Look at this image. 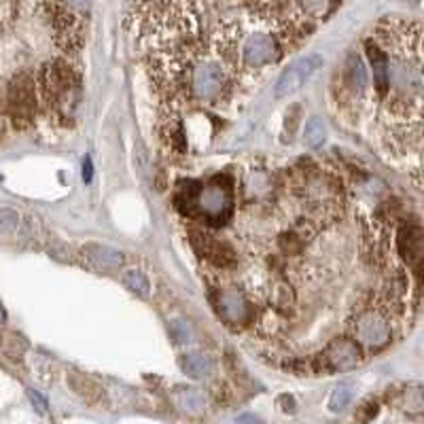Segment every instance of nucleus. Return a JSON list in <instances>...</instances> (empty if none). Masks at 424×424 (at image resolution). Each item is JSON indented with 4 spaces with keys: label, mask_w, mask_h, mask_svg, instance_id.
I'll list each match as a JSON object with an SVG mask.
<instances>
[{
    "label": "nucleus",
    "mask_w": 424,
    "mask_h": 424,
    "mask_svg": "<svg viewBox=\"0 0 424 424\" xmlns=\"http://www.w3.org/2000/svg\"><path fill=\"white\" fill-rule=\"evenodd\" d=\"M36 96L45 106L51 119L68 126L75 119V113L81 102V75L66 60H53L43 64L34 75Z\"/></svg>",
    "instance_id": "1"
},
{
    "label": "nucleus",
    "mask_w": 424,
    "mask_h": 424,
    "mask_svg": "<svg viewBox=\"0 0 424 424\" xmlns=\"http://www.w3.org/2000/svg\"><path fill=\"white\" fill-rule=\"evenodd\" d=\"M229 68L221 60L204 58V53L191 58L183 70V93L195 102H219L229 87Z\"/></svg>",
    "instance_id": "2"
},
{
    "label": "nucleus",
    "mask_w": 424,
    "mask_h": 424,
    "mask_svg": "<svg viewBox=\"0 0 424 424\" xmlns=\"http://www.w3.org/2000/svg\"><path fill=\"white\" fill-rule=\"evenodd\" d=\"M287 45L282 43L276 26V34L268 30H255L246 36L240 34L238 47H236V58H234V73L242 75H255L263 68L276 64Z\"/></svg>",
    "instance_id": "3"
},
{
    "label": "nucleus",
    "mask_w": 424,
    "mask_h": 424,
    "mask_svg": "<svg viewBox=\"0 0 424 424\" xmlns=\"http://www.w3.org/2000/svg\"><path fill=\"white\" fill-rule=\"evenodd\" d=\"M3 111L7 117V123H11L17 130H26L34 123L36 109H38V96H36V79L32 73L22 70L17 73L11 83L7 85L3 98Z\"/></svg>",
    "instance_id": "4"
},
{
    "label": "nucleus",
    "mask_w": 424,
    "mask_h": 424,
    "mask_svg": "<svg viewBox=\"0 0 424 424\" xmlns=\"http://www.w3.org/2000/svg\"><path fill=\"white\" fill-rule=\"evenodd\" d=\"M350 331L358 346H367L371 350L386 346L393 340L391 310L382 303V299L374 305L361 308L350 323Z\"/></svg>",
    "instance_id": "5"
},
{
    "label": "nucleus",
    "mask_w": 424,
    "mask_h": 424,
    "mask_svg": "<svg viewBox=\"0 0 424 424\" xmlns=\"http://www.w3.org/2000/svg\"><path fill=\"white\" fill-rule=\"evenodd\" d=\"M38 9L47 11L49 24L53 28V40L64 51V53H75L83 47L85 43V20L81 13V5H40Z\"/></svg>",
    "instance_id": "6"
},
{
    "label": "nucleus",
    "mask_w": 424,
    "mask_h": 424,
    "mask_svg": "<svg viewBox=\"0 0 424 424\" xmlns=\"http://www.w3.org/2000/svg\"><path fill=\"white\" fill-rule=\"evenodd\" d=\"M232 208H234L232 181L223 176H215L210 183H199L189 217L199 215L210 223H221L232 215Z\"/></svg>",
    "instance_id": "7"
},
{
    "label": "nucleus",
    "mask_w": 424,
    "mask_h": 424,
    "mask_svg": "<svg viewBox=\"0 0 424 424\" xmlns=\"http://www.w3.org/2000/svg\"><path fill=\"white\" fill-rule=\"evenodd\" d=\"M321 68H323V58L314 56V53L295 60L282 70V75L276 81V89H274L276 98H289L291 93L299 91Z\"/></svg>",
    "instance_id": "8"
},
{
    "label": "nucleus",
    "mask_w": 424,
    "mask_h": 424,
    "mask_svg": "<svg viewBox=\"0 0 424 424\" xmlns=\"http://www.w3.org/2000/svg\"><path fill=\"white\" fill-rule=\"evenodd\" d=\"M363 361V350L354 340L342 338V340H333L331 344H327V348L321 352L316 363L318 371H348L354 369L356 365H361Z\"/></svg>",
    "instance_id": "9"
},
{
    "label": "nucleus",
    "mask_w": 424,
    "mask_h": 424,
    "mask_svg": "<svg viewBox=\"0 0 424 424\" xmlns=\"http://www.w3.org/2000/svg\"><path fill=\"white\" fill-rule=\"evenodd\" d=\"M217 312L223 321L232 325H246L252 321V305L246 299V295L238 289H219L217 293Z\"/></svg>",
    "instance_id": "10"
},
{
    "label": "nucleus",
    "mask_w": 424,
    "mask_h": 424,
    "mask_svg": "<svg viewBox=\"0 0 424 424\" xmlns=\"http://www.w3.org/2000/svg\"><path fill=\"white\" fill-rule=\"evenodd\" d=\"M191 244H193V248L197 250L199 257H204L208 263H212L219 270L229 268V265H234V261H236L234 246L227 244L225 240H219L215 236H210V234L195 232L191 236Z\"/></svg>",
    "instance_id": "11"
},
{
    "label": "nucleus",
    "mask_w": 424,
    "mask_h": 424,
    "mask_svg": "<svg viewBox=\"0 0 424 424\" xmlns=\"http://www.w3.org/2000/svg\"><path fill=\"white\" fill-rule=\"evenodd\" d=\"M342 91L350 102H356L363 98V93L369 87V75H367V66L361 53L352 51L350 56L346 58L344 70H342V79H340Z\"/></svg>",
    "instance_id": "12"
},
{
    "label": "nucleus",
    "mask_w": 424,
    "mask_h": 424,
    "mask_svg": "<svg viewBox=\"0 0 424 424\" xmlns=\"http://www.w3.org/2000/svg\"><path fill=\"white\" fill-rule=\"evenodd\" d=\"M81 261L83 265H87L89 270L93 272H117L119 268H123L126 257L121 250L104 246V244H85L81 248Z\"/></svg>",
    "instance_id": "13"
},
{
    "label": "nucleus",
    "mask_w": 424,
    "mask_h": 424,
    "mask_svg": "<svg viewBox=\"0 0 424 424\" xmlns=\"http://www.w3.org/2000/svg\"><path fill=\"white\" fill-rule=\"evenodd\" d=\"M397 252L420 278L422 268V227L420 223H407L397 232Z\"/></svg>",
    "instance_id": "14"
},
{
    "label": "nucleus",
    "mask_w": 424,
    "mask_h": 424,
    "mask_svg": "<svg viewBox=\"0 0 424 424\" xmlns=\"http://www.w3.org/2000/svg\"><path fill=\"white\" fill-rule=\"evenodd\" d=\"M212 358L204 352H189L181 356V369L189 378H206L212 374Z\"/></svg>",
    "instance_id": "15"
},
{
    "label": "nucleus",
    "mask_w": 424,
    "mask_h": 424,
    "mask_svg": "<svg viewBox=\"0 0 424 424\" xmlns=\"http://www.w3.org/2000/svg\"><path fill=\"white\" fill-rule=\"evenodd\" d=\"M68 382H70V386H73V391L81 397V399H85L87 403H98L100 401V397H102V388L96 384V382H91L89 378H85V376H81V374H73L68 376Z\"/></svg>",
    "instance_id": "16"
},
{
    "label": "nucleus",
    "mask_w": 424,
    "mask_h": 424,
    "mask_svg": "<svg viewBox=\"0 0 424 424\" xmlns=\"http://www.w3.org/2000/svg\"><path fill=\"white\" fill-rule=\"evenodd\" d=\"M174 403L187 414H199L206 405L204 395L197 388H179L174 393Z\"/></svg>",
    "instance_id": "17"
},
{
    "label": "nucleus",
    "mask_w": 424,
    "mask_h": 424,
    "mask_svg": "<svg viewBox=\"0 0 424 424\" xmlns=\"http://www.w3.org/2000/svg\"><path fill=\"white\" fill-rule=\"evenodd\" d=\"M270 303L278 314H289V310L295 305V291L287 282H276L270 293Z\"/></svg>",
    "instance_id": "18"
},
{
    "label": "nucleus",
    "mask_w": 424,
    "mask_h": 424,
    "mask_svg": "<svg viewBox=\"0 0 424 424\" xmlns=\"http://www.w3.org/2000/svg\"><path fill=\"white\" fill-rule=\"evenodd\" d=\"M121 282L126 285V289H130L132 293L140 295V297H146L149 291H151V285H149V278L144 276V272L140 270H126L121 274Z\"/></svg>",
    "instance_id": "19"
},
{
    "label": "nucleus",
    "mask_w": 424,
    "mask_h": 424,
    "mask_svg": "<svg viewBox=\"0 0 424 424\" xmlns=\"http://www.w3.org/2000/svg\"><path fill=\"white\" fill-rule=\"evenodd\" d=\"M327 138V128L323 123V119H318V117H312L305 128H303V140L308 146L316 149V146H321Z\"/></svg>",
    "instance_id": "20"
},
{
    "label": "nucleus",
    "mask_w": 424,
    "mask_h": 424,
    "mask_svg": "<svg viewBox=\"0 0 424 424\" xmlns=\"http://www.w3.org/2000/svg\"><path fill=\"white\" fill-rule=\"evenodd\" d=\"M166 142H168V146H170V151L174 155L187 153V138H185L183 126L179 121H168L166 123Z\"/></svg>",
    "instance_id": "21"
},
{
    "label": "nucleus",
    "mask_w": 424,
    "mask_h": 424,
    "mask_svg": "<svg viewBox=\"0 0 424 424\" xmlns=\"http://www.w3.org/2000/svg\"><path fill=\"white\" fill-rule=\"evenodd\" d=\"M350 401H352V386L348 382H342L333 388V393L329 397V409L338 414V411L346 409Z\"/></svg>",
    "instance_id": "22"
},
{
    "label": "nucleus",
    "mask_w": 424,
    "mask_h": 424,
    "mask_svg": "<svg viewBox=\"0 0 424 424\" xmlns=\"http://www.w3.org/2000/svg\"><path fill=\"white\" fill-rule=\"evenodd\" d=\"M20 215L11 208H0V236H13L20 229Z\"/></svg>",
    "instance_id": "23"
},
{
    "label": "nucleus",
    "mask_w": 424,
    "mask_h": 424,
    "mask_svg": "<svg viewBox=\"0 0 424 424\" xmlns=\"http://www.w3.org/2000/svg\"><path fill=\"white\" fill-rule=\"evenodd\" d=\"M403 405L409 414H420L422 411V391L420 386H414V388H407L403 393Z\"/></svg>",
    "instance_id": "24"
},
{
    "label": "nucleus",
    "mask_w": 424,
    "mask_h": 424,
    "mask_svg": "<svg viewBox=\"0 0 424 424\" xmlns=\"http://www.w3.org/2000/svg\"><path fill=\"white\" fill-rule=\"evenodd\" d=\"M170 333L172 338L179 342V344H185V342H191V329L185 321H174L170 325Z\"/></svg>",
    "instance_id": "25"
},
{
    "label": "nucleus",
    "mask_w": 424,
    "mask_h": 424,
    "mask_svg": "<svg viewBox=\"0 0 424 424\" xmlns=\"http://www.w3.org/2000/svg\"><path fill=\"white\" fill-rule=\"evenodd\" d=\"M28 397H30V401H32V405L36 407V411L38 414H47V401L38 395V393H34V391H28Z\"/></svg>",
    "instance_id": "26"
},
{
    "label": "nucleus",
    "mask_w": 424,
    "mask_h": 424,
    "mask_svg": "<svg viewBox=\"0 0 424 424\" xmlns=\"http://www.w3.org/2000/svg\"><path fill=\"white\" fill-rule=\"evenodd\" d=\"M91 179H93V164H91V157H85V162H83V181L91 183Z\"/></svg>",
    "instance_id": "27"
},
{
    "label": "nucleus",
    "mask_w": 424,
    "mask_h": 424,
    "mask_svg": "<svg viewBox=\"0 0 424 424\" xmlns=\"http://www.w3.org/2000/svg\"><path fill=\"white\" fill-rule=\"evenodd\" d=\"M238 424H263L257 416H250V414H244L238 418Z\"/></svg>",
    "instance_id": "28"
},
{
    "label": "nucleus",
    "mask_w": 424,
    "mask_h": 424,
    "mask_svg": "<svg viewBox=\"0 0 424 424\" xmlns=\"http://www.w3.org/2000/svg\"><path fill=\"white\" fill-rule=\"evenodd\" d=\"M5 321H7V312H5L3 303H0V327H3V325H5Z\"/></svg>",
    "instance_id": "29"
}]
</instances>
